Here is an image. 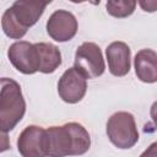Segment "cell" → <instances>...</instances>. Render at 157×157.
I'll list each match as a JSON object with an SVG mask.
<instances>
[{"instance_id": "11", "label": "cell", "mask_w": 157, "mask_h": 157, "mask_svg": "<svg viewBox=\"0 0 157 157\" xmlns=\"http://www.w3.org/2000/svg\"><path fill=\"white\" fill-rule=\"evenodd\" d=\"M135 74L145 83L157 82V53L152 49H141L134 58Z\"/></svg>"}, {"instance_id": "4", "label": "cell", "mask_w": 157, "mask_h": 157, "mask_svg": "<svg viewBox=\"0 0 157 157\" xmlns=\"http://www.w3.org/2000/svg\"><path fill=\"white\" fill-rule=\"evenodd\" d=\"M107 136L118 148H131L139 141L135 118L129 112H117L107 121Z\"/></svg>"}, {"instance_id": "16", "label": "cell", "mask_w": 157, "mask_h": 157, "mask_svg": "<svg viewBox=\"0 0 157 157\" xmlns=\"http://www.w3.org/2000/svg\"><path fill=\"white\" fill-rule=\"evenodd\" d=\"M150 115H151V119L156 126V130H157V101L152 103L151 105V109H150Z\"/></svg>"}, {"instance_id": "14", "label": "cell", "mask_w": 157, "mask_h": 157, "mask_svg": "<svg viewBox=\"0 0 157 157\" xmlns=\"http://www.w3.org/2000/svg\"><path fill=\"white\" fill-rule=\"evenodd\" d=\"M139 5H140V6L142 7V10L146 11V12L157 11V1H156V0H147V1L140 0V1H139Z\"/></svg>"}, {"instance_id": "12", "label": "cell", "mask_w": 157, "mask_h": 157, "mask_svg": "<svg viewBox=\"0 0 157 157\" xmlns=\"http://www.w3.org/2000/svg\"><path fill=\"white\" fill-rule=\"evenodd\" d=\"M38 59H39V72L52 74L61 65V53L59 48L52 43L39 42L34 43Z\"/></svg>"}, {"instance_id": "3", "label": "cell", "mask_w": 157, "mask_h": 157, "mask_svg": "<svg viewBox=\"0 0 157 157\" xmlns=\"http://www.w3.org/2000/svg\"><path fill=\"white\" fill-rule=\"evenodd\" d=\"M26 113V102L21 86L12 78H1L0 91V128L1 132L11 131L23 118Z\"/></svg>"}, {"instance_id": "2", "label": "cell", "mask_w": 157, "mask_h": 157, "mask_svg": "<svg viewBox=\"0 0 157 157\" xmlns=\"http://www.w3.org/2000/svg\"><path fill=\"white\" fill-rule=\"evenodd\" d=\"M48 2L17 0L6 9L1 17L4 33L11 39H21L29 27L37 23Z\"/></svg>"}, {"instance_id": "7", "label": "cell", "mask_w": 157, "mask_h": 157, "mask_svg": "<svg viewBox=\"0 0 157 157\" xmlns=\"http://www.w3.org/2000/svg\"><path fill=\"white\" fill-rule=\"evenodd\" d=\"M17 150L22 157H47V132L38 125H28L17 139Z\"/></svg>"}, {"instance_id": "8", "label": "cell", "mask_w": 157, "mask_h": 157, "mask_svg": "<svg viewBox=\"0 0 157 157\" xmlns=\"http://www.w3.org/2000/svg\"><path fill=\"white\" fill-rule=\"evenodd\" d=\"M77 20L75 15L67 10L54 11L47 21V32L55 42H67L77 33Z\"/></svg>"}, {"instance_id": "6", "label": "cell", "mask_w": 157, "mask_h": 157, "mask_svg": "<svg viewBox=\"0 0 157 157\" xmlns=\"http://www.w3.org/2000/svg\"><path fill=\"white\" fill-rule=\"evenodd\" d=\"M7 56L12 66L25 75H32L39 71L38 52L36 45L29 42L18 40L11 44L7 50Z\"/></svg>"}, {"instance_id": "15", "label": "cell", "mask_w": 157, "mask_h": 157, "mask_svg": "<svg viewBox=\"0 0 157 157\" xmlns=\"http://www.w3.org/2000/svg\"><path fill=\"white\" fill-rule=\"evenodd\" d=\"M140 157H157V141L152 142L141 155Z\"/></svg>"}, {"instance_id": "10", "label": "cell", "mask_w": 157, "mask_h": 157, "mask_svg": "<svg viewBox=\"0 0 157 157\" xmlns=\"http://www.w3.org/2000/svg\"><path fill=\"white\" fill-rule=\"evenodd\" d=\"M105 56L108 61L109 72L113 76L121 77L130 71L131 52L126 43L113 42L105 49Z\"/></svg>"}, {"instance_id": "9", "label": "cell", "mask_w": 157, "mask_h": 157, "mask_svg": "<svg viewBox=\"0 0 157 157\" xmlns=\"http://www.w3.org/2000/svg\"><path fill=\"white\" fill-rule=\"evenodd\" d=\"M86 91H87L86 77L82 74H80L75 67L67 69L59 78L58 82L59 97L69 104L78 103L85 97Z\"/></svg>"}, {"instance_id": "13", "label": "cell", "mask_w": 157, "mask_h": 157, "mask_svg": "<svg viewBox=\"0 0 157 157\" xmlns=\"http://www.w3.org/2000/svg\"><path fill=\"white\" fill-rule=\"evenodd\" d=\"M107 12L117 18H125L135 11L136 1L131 0H109L105 4Z\"/></svg>"}, {"instance_id": "5", "label": "cell", "mask_w": 157, "mask_h": 157, "mask_svg": "<svg viewBox=\"0 0 157 157\" xmlns=\"http://www.w3.org/2000/svg\"><path fill=\"white\" fill-rule=\"evenodd\" d=\"M74 67L86 78H96L103 75L105 64L101 48L93 42L82 43L76 49Z\"/></svg>"}, {"instance_id": "1", "label": "cell", "mask_w": 157, "mask_h": 157, "mask_svg": "<svg viewBox=\"0 0 157 157\" xmlns=\"http://www.w3.org/2000/svg\"><path fill=\"white\" fill-rule=\"evenodd\" d=\"M47 132V156L67 157L86 153L91 147L88 131L78 123L71 121L60 126H50Z\"/></svg>"}]
</instances>
